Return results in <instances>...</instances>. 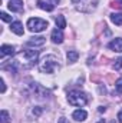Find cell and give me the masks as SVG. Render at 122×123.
<instances>
[{
	"instance_id": "1",
	"label": "cell",
	"mask_w": 122,
	"mask_h": 123,
	"mask_svg": "<svg viewBox=\"0 0 122 123\" xmlns=\"http://www.w3.org/2000/svg\"><path fill=\"white\" fill-rule=\"evenodd\" d=\"M58 69H59V60L53 55H46L42 60L39 62V70L42 73L50 74V73H55Z\"/></svg>"
},
{
	"instance_id": "2",
	"label": "cell",
	"mask_w": 122,
	"mask_h": 123,
	"mask_svg": "<svg viewBox=\"0 0 122 123\" xmlns=\"http://www.w3.org/2000/svg\"><path fill=\"white\" fill-rule=\"evenodd\" d=\"M68 102L72 106H85L88 103V96L81 90H70L68 93Z\"/></svg>"
},
{
	"instance_id": "3",
	"label": "cell",
	"mask_w": 122,
	"mask_h": 123,
	"mask_svg": "<svg viewBox=\"0 0 122 123\" xmlns=\"http://www.w3.org/2000/svg\"><path fill=\"white\" fill-rule=\"evenodd\" d=\"M47 26H49V23L43 19H39V17H32L27 20V27L33 33H40V31L46 30Z\"/></svg>"
},
{
	"instance_id": "4",
	"label": "cell",
	"mask_w": 122,
	"mask_h": 123,
	"mask_svg": "<svg viewBox=\"0 0 122 123\" xmlns=\"http://www.w3.org/2000/svg\"><path fill=\"white\" fill-rule=\"evenodd\" d=\"M108 47H109L111 50L116 52V53H122V39H121V37L114 39V40L108 44Z\"/></svg>"
},
{
	"instance_id": "5",
	"label": "cell",
	"mask_w": 122,
	"mask_h": 123,
	"mask_svg": "<svg viewBox=\"0 0 122 123\" xmlns=\"http://www.w3.org/2000/svg\"><path fill=\"white\" fill-rule=\"evenodd\" d=\"M22 56L26 59L27 62H30V63H34V62L37 60V56H39V52L37 50H25L23 53H22Z\"/></svg>"
},
{
	"instance_id": "6",
	"label": "cell",
	"mask_w": 122,
	"mask_h": 123,
	"mask_svg": "<svg viewBox=\"0 0 122 123\" xmlns=\"http://www.w3.org/2000/svg\"><path fill=\"white\" fill-rule=\"evenodd\" d=\"M45 37H42V36H37V37H30L29 40H27V46H32V47H39V46H43L45 44Z\"/></svg>"
},
{
	"instance_id": "7",
	"label": "cell",
	"mask_w": 122,
	"mask_h": 123,
	"mask_svg": "<svg viewBox=\"0 0 122 123\" xmlns=\"http://www.w3.org/2000/svg\"><path fill=\"white\" fill-rule=\"evenodd\" d=\"M7 7L10 9V12H22L23 10V1L22 0H10Z\"/></svg>"
},
{
	"instance_id": "8",
	"label": "cell",
	"mask_w": 122,
	"mask_h": 123,
	"mask_svg": "<svg viewBox=\"0 0 122 123\" xmlns=\"http://www.w3.org/2000/svg\"><path fill=\"white\" fill-rule=\"evenodd\" d=\"M32 90L36 93L37 96H40V97H45V96H49V94H50V92H49V90L43 89L39 83H33V85H32Z\"/></svg>"
},
{
	"instance_id": "9",
	"label": "cell",
	"mask_w": 122,
	"mask_h": 123,
	"mask_svg": "<svg viewBox=\"0 0 122 123\" xmlns=\"http://www.w3.org/2000/svg\"><path fill=\"white\" fill-rule=\"evenodd\" d=\"M14 53H16V49H14L13 46H10V44H3V46L0 47V56H1V57H4V56H7V55L13 56Z\"/></svg>"
},
{
	"instance_id": "10",
	"label": "cell",
	"mask_w": 122,
	"mask_h": 123,
	"mask_svg": "<svg viewBox=\"0 0 122 123\" xmlns=\"http://www.w3.org/2000/svg\"><path fill=\"white\" fill-rule=\"evenodd\" d=\"M63 33H62V29H55V30L52 31V36H50V39H52V42L53 43H56V44H59L63 42Z\"/></svg>"
},
{
	"instance_id": "11",
	"label": "cell",
	"mask_w": 122,
	"mask_h": 123,
	"mask_svg": "<svg viewBox=\"0 0 122 123\" xmlns=\"http://www.w3.org/2000/svg\"><path fill=\"white\" fill-rule=\"evenodd\" d=\"M72 117H73L76 122H83V120H86V117H88V113H86L83 109H78V110H75V112H73Z\"/></svg>"
},
{
	"instance_id": "12",
	"label": "cell",
	"mask_w": 122,
	"mask_h": 123,
	"mask_svg": "<svg viewBox=\"0 0 122 123\" xmlns=\"http://www.w3.org/2000/svg\"><path fill=\"white\" fill-rule=\"evenodd\" d=\"M10 30L13 31L14 34H17V36H22V34L25 33V30H23V25H22L20 22H12Z\"/></svg>"
},
{
	"instance_id": "13",
	"label": "cell",
	"mask_w": 122,
	"mask_h": 123,
	"mask_svg": "<svg viewBox=\"0 0 122 123\" xmlns=\"http://www.w3.org/2000/svg\"><path fill=\"white\" fill-rule=\"evenodd\" d=\"M37 7L42 9V10H46V12H52L53 10V4L45 1V0H37Z\"/></svg>"
},
{
	"instance_id": "14",
	"label": "cell",
	"mask_w": 122,
	"mask_h": 123,
	"mask_svg": "<svg viewBox=\"0 0 122 123\" xmlns=\"http://www.w3.org/2000/svg\"><path fill=\"white\" fill-rule=\"evenodd\" d=\"M66 57H68V63H75V62H78V59H79V53L76 50H69Z\"/></svg>"
},
{
	"instance_id": "15",
	"label": "cell",
	"mask_w": 122,
	"mask_h": 123,
	"mask_svg": "<svg viewBox=\"0 0 122 123\" xmlns=\"http://www.w3.org/2000/svg\"><path fill=\"white\" fill-rule=\"evenodd\" d=\"M111 20H112V23H115L118 26H122V13H112Z\"/></svg>"
},
{
	"instance_id": "16",
	"label": "cell",
	"mask_w": 122,
	"mask_h": 123,
	"mask_svg": "<svg viewBox=\"0 0 122 123\" xmlns=\"http://www.w3.org/2000/svg\"><path fill=\"white\" fill-rule=\"evenodd\" d=\"M55 22H56V26H58L59 29H65V27H66V20H65L63 16H56Z\"/></svg>"
},
{
	"instance_id": "17",
	"label": "cell",
	"mask_w": 122,
	"mask_h": 123,
	"mask_svg": "<svg viewBox=\"0 0 122 123\" xmlns=\"http://www.w3.org/2000/svg\"><path fill=\"white\" fill-rule=\"evenodd\" d=\"M10 122V116L6 110H1V123H9Z\"/></svg>"
},
{
	"instance_id": "18",
	"label": "cell",
	"mask_w": 122,
	"mask_h": 123,
	"mask_svg": "<svg viewBox=\"0 0 122 123\" xmlns=\"http://www.w3.org/2000/svg\"><path fill=\"white\" fill-rule=\"evenodd\" d=\"M115 90L119 93V94H122V79H118V80H116V83H115Z\"/></svg>"
},
{
	"instance_id": "19",
	"label": "cell",
	"mask_w": 122,
	"mask_h": 123,
	"mask_svg": "<svg viewBox=\"0 0 122 123\" xmlns=\"http://www.w3.org/2000/svg\"><path fill=\"white\" fill-rule=\"evenodd\" d=\"M0 17H1V20H3V22H10V23H12V17H10L7 13L1 12V13H0Z\"/></svg>"
},
{
	"instance_id": "20",
	"label": "cell",
	"mask_w": 122,
	"mask_h": 123,
	"mask_svg": "<svg viewBox=\"0 0 122 123\" xmlns=\"http://www.w3.org/2000/svg\"><path fill=\"white\" fill-rule=\"evenodd\" d=\"M111 6L112 7H116V9H122V0H114Z\"/></svg>"
},
{
	"instance_id": "21",
	"label": "cell",
	"mask_w": 122,
	"mask_h": 123,
	"mask_svg": "<svg viewBox=\"0 0 122 123\" xmlns=\"http://www.w3.org/2000/svg\"><path fill=\"white\" fill-rule=\"evenodd\" d=\"M114 67H115L116 70H119V69H122V57H119L118 60L115 62V64H114Z\"/></svg>"
},
{
	"instance_id": "22",
	"label": "cell",
	"mask_w": 122,
	"mask_h": 123,
	"mask_svg": "<svg viewBox=\"0 0 122 123\" xmlns=\"http://www.w3.org/2000/svg\"><path fill=\"white\" fill-rule=\"evenodd\" d=\"M40 113H42V109H40V107H36V109H33V115H34V116H39Z\"/></svg>"
},
{
	"instance_id": "23",
	"label": "cell",
	"mask_w": 122,
	"mask_h": 123,
	"mask_svg": "<svg viewBox=\"0 0 122 123\" xmlns=\"http://www.w3.org/2000/svg\"><path fill=\"white\" fill-rule=\"evenodd\" d=\"M0 83H1V93L6 92V85H4V80L3 79H0Z\"/></svg>"
},
{
	"instance_id": "24",
	"label": "cell",
	"mask_w": 122,
	"mask_h": 123,
	"mask_svg": "<svg viewBox=\"0 0 122 123\" xmlns=\"http://www.w3.org/2000/svg\"><path fill=\"white\" fill-rule=\"evenodd\" d=\"M118 120H119V123H122V109L118 112Z\"/></svg>"
}]
</instances>
